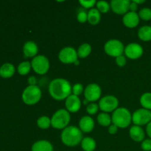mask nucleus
<instances>
[{
    "label": "nucleus",
    "mask_w": 151,
    "mask_h": 151,
    "mask_svg": "<svg viewBox=\"0 0 151 151\" xmlns=\"http://www.w3.org/2000/svg\"><path fill=\"white\" fill-rule=\"evenodd\" d=\"M49 93L55 100H66L72 93V86L70 82L64 78H55L49 84Z\"/></svg>",
    "instance_id": "obj_1"
},
{
    "label": "nucleus",
    "mask_w": 151,
    "mask_h": 151,
    "mask_svg": "<svg viewBox=\"0 0 151 151\" xmlns=\"http://www.w3.org/2000/svg\"><path fill=\"white\" fill-rule=\"evenodd\" d=\"M83 132L79 128L74 125H69L62 131L60 139L63 144L68 147H75L81 143Z\"/></svg>",
    "instance_id": "obj_2"
},
{
    "label": "nucleus",
    "mask_w": 151,
    "mask_h": 151,
    "mask_svg": "<svg viewBox=\"0 0 151 151\" xmlns=\"http://www.w3.org/2000/svg\"><path fill=\"white\" fill-rule=\"evenodd\" d=\"M112 123L120 128H126L132 122V114L128 109L119 107L112 113Z\"/></svg>",
    "instance_id": "obj_3"
},
{
    "label": "nucleus",
    "mask_w": 151,
    "mask_h": 151,
    "mask_svg": "<svg viewBox=\"0 0 151 151\" xmlns=\"http://www.w3.org/2000/svg\"><path fill=\"white\" fill-rule=\"evenodd\" d=\"M70 120V113L66 109H58L51 117V126L55 129L63 130L69 126Z\"/></svg>",
    "instance_id": "obj_4"
},
{
    "label": "nucleus",
    "mask_w": 151,
    "mask_h": 151,
    "mask_svg": "<svg viewBox=\"0 0 151 151\" xmlns=\"http://www.w3.org/2000/svg\"><path fill=\"white\" fill-rule=\"evenodd\" d=\"M42 92L37 85L28 86L22 93V100L24 103L29 106H32L41 100Z\"/></svg>",
    "instance_id": "obj_5"
},
{
    "label": "nucleus",
    "mask_w": 151,
    "mask_h": 151,
    "mask_svg": "<svg viewBox=\"0 0 151 151\" xmlns=\"http://www.w3.org/2000/svg\"><path fill=\"white\" fill-rule=\"evenodd\" d=\"M104 50L107 55L111 57L116 58L122 55L125 51L123 43L118 39H110L106 42Z\"/></svg>",
    "instance_id": "obj_6"
},
{
    "label": "nucleus",
    "mask_w": 151,
    "mask_h": 151,
    "mask_svg": "<svg viewBox=\"0 0 151 151\" xmlns=\"http://www.w3.org/2000/svg\"><path fill=\"white\" fill-rule=\"evenodd\" d=\"M32 69L38 75H45L50 69V60L43 55H38L32 59L31 61Z\"/></svg>",
    "instance_id": "obj_7"
},
{
    "label": "nucleus",
    "mask_w": 151,
    "mask_h": 151,
    "mask_svg": "<svg viewBox=\"0 0 151 151\" xmlns=\"http://www.w3.org/2000/svg\"><path fill=\"white\" fill-rule=\"evenodd\" d=\"M119 106V100L114 95H106L102 97L99 102V108L103 112L109 114L114 112Z\"/></svg>",
    "instance_id": "obj_8"
},
{
    "label": "nucleus",
    "mask_w": 151,
    "mask_h": 151,
    "mask_svg": "<svg viewBox=\"0 0 151 151\" xmlns=\"http://www.w3.org/2000/svg\"><path fill=\"white\" fill-rule=\"evenodd\" d=\"M132 122L134 125L142 126L151 122V111L145 109H139L133 113Z\"/></svg>",
    "instance_id": "obj_9"
},
{
    "label": "nucleus",
    "mask_w": 151,
    "mask_h": 151,
    "mask_svg": "<svg viewBox=\"0 0 151 151\" xmlns=\"http://www.w3.org/2000/svg\"><path fill=\"white\" fill-rule=\"evenodd\" d=\"M58 59L60 62L66 64L75 63L78 60L77 50L72 47H65L58 53Z\"/></svg>",
    "instance_id": "obj_10"
},
{
    "label": "nucleus",
    "mask_w": 151,
    "mask_h": 151,
    "mask_svg": "<svg viewBox=\"0 0 151 151\" xmlns=\"http://www.w3.org/2000/svg\"><path fill=\"white\" fill-rule=\"evenodd\" d=\"M102 94V90L97 83H90L84 89V96L86 100L90 103H94L100 100Z\"/></svg>",
    "instance_id": "obj_11"
},
{
    "label": "nucleus",
    "mask_w": 151,
    "mask_h": 151,
    "mask_svg": "<svg viewBox=\"0 0 151 151\" xmlns=\"http://www.w3.org/2000/svg\"><path fill=\"white\" fill-rule=\"evenodd\" d=\"M124 53L128 58L136 60L142 57L144 53V50L142 45L137 43H130L125 47Z\"/></svg>",
    "instance_id": "obj_12"
},
{
    "label": "nucleus",
    "mask_w": 151,
    "mask_h": 151,
    "mask_svg": "<svg viewBox=\"0 0 151 151\" xmlns=\"http://www.w3.org/2000/svg\"><path fill=\"white\" fill-rule=\"evenodd\" d=\"M130 3V0H112L110 5L114 13L119 15H125L129 11Z\"/></svg>",
    "instance_id": "obj_13"
},
{
    "label": "nucleus",
    "mask_w": 151,
    "mask_h": 151,
    "mask_svg": "<svg viewBox=\"0 0 151 151\" xmlns=\"http://www.w3.org/2000/svg\"><path fill=\"white\" fill-rule=\"evenodd\" d=\"M65 106L69 113H76L81 108V100L78 96L72 94L65 100Z\"/></svg>",
    "instance_id": "obj_14"
},
{
    "label": "nucleus",
    "mask_w": 151,
    "mask_h": 151,
    "mask_svg": "<svg viewBox=\"0 0 151 151\" xmlns=\"http://www.w3.org/2000/svg\"><path fill=\"white\" fill-rule=\"evenodd\" d=\"M140 18L137 12L128 11L125 13L122 18V22L127 27L134 28L139 24Z\"/></svg>",
    "instance_id": "obj_15"
},
{
    "label": "nucleus",
    "mask_w": 151,
    "mask_h": 151,
    "mask_svg": "<svg viewBox=\"0 0 151 151\" xmlns=\"http://www.w3.org/2000/svg\"><path fill=\"white\" fill-rule=\"evenodd\" d=\"M94 120L90 116H83L79 121V128L83 133H90L94 130Z\"/></svg>",
    "instance_id": "obj_16"
},
{
    "label": "nucleus",
    "mask_w": 151,
    "mask_h": 151,
    "mask_svg": "<svg viewBox=\"0 0 151 151\" xmlns=\"http://www.w3.org/2000/svg\"><path fill=\"white\" fill-rule=\"evenodd\" d=\"M129 136L136 142H141L145 139V132L141 126L134 125L129 129Z\"/></svg>",
    "instance_id": "obj_17"
},
{
    "label": "nucleus",
    "mask_w": 151,
    "mask_h": 151,
    "mask_svg": "<svg viewBox=\"0 0 151 151\" xmlns=\"http://www.w3.org/2000/svg\"><path fill=\"white\" fill-rule=\"evenodd\" d=\"M23 52L26 58H35L38 52V47L36 43L32 41H28L24 44Z\"/></svg>",
    "instance_id": "obj_18"
},
{
    "label": "nucleus",
    "mask_w": 151,
    "mask_h": 151,
    "mask_svg": "<svg viewBox=\"0 0 151 151\" xmlns=\"http://www.w3.org/2000/svg\"><path fill=\"white\" fill-rule=\"evenodd\" d=\"M32 151H53V145L50 141L45 139L38 140L35 142L31 148Z\"/></svg>",
    "instance_id": "obj_19"
},
{
    "label": "nucleus",
    "mask_w": 151,
    "mask_h": 151,
    "mask_svg": "<svg viewBox=\"0 0 151 151\" xmlns=\"http://www.w3.org/2000/svg\"><path fill=\"white\" fill-rule=\"evenodd\" d=\"M15 73V67L12 63H6L0 67V76L4 78H11Z\"/></svg>",
    "instance_id": "obj_20"
},
{
    "label": "nucleus",
    "mask_w": 151,
    "mask_h": 151,
    "mask_svg": "<svg viewBox=\"0 0 151 151\" xmlns=\"http://www.w3.org/2000/svg\"><path fill=\"white\" fill-rule=\"evenodd\" d=\"M81 145L83 151H94L97 147L95 140L89 137H84L81 141Z\"/></svg>",
    "instance_id": "obj_21"
},
{
    "label": "nucleus",
    "mask_w": 151,
    "mask_h": 151,
    "mask_svg": "<svg viewBox=\"0 0 151 151\" xmlns=\"http://www.w3.org/2000/svg\"><path fill=\"white\" fill-rule=\"evenodd\" d=\"M101 19V13L97 8H91L88 11V22L91 25L99 24Z\"/></svg>",
    "instance_id": "obj_22"
},
{
    "label": "nucleus",
    "mask_w": 151,
    "mask_h": 151,
    "mask_svg": "<svg viewBox=\"0 0 151 151\" xmlns=\"http://www.w3.org/2000/svg\"><path fill=\"white\" fill-rule=\"evenodd\" d=\"M138 37L143 41H151V26L145 25L141 27L138 30Z\"/></svg>",
    "instance_id": "obj_23"
},
{
    "label": "nucleus",
    "mask_w": 151,
    "mask_h": 151,
    "mask_svg": "<svg viewBox=\"0 0 151 151\" xmlns=\"http://www.w3.org/2000/svg\"><path fill=\"white\" fill-rule=\"evenodd\" d=\"M91 51H92L91 46L88 43H84L78 47L77 52H78V57L81 58H85L91 54Z\"/></svg>",
    "instance_id": "obj_24"
},
{
    "label": "nucleus",
    "mask_w": 151,
    "mask_h": 151,
    "mask_svg": "<svg viewBox=\"0 0 151 151\" xmlns=\"http://www.w3.org/2000/svg\"><path fill=\"white\" fill-rule=\"evenodd\" d=\"M97 122L103 127H109L112 124L111 116L106 112H101L97 117Z\"/></svg>",
    "instance_id": "obj_25"
},
{
    "label": "nucleus",
    "mask_w": 151,
    "mask_h": 151,
    "mask_svg": "<svg viewBox=\"0 0 151 151\" xmlns=\"http://www.w3.org/2000/svg\"><path fill=\"white\" fill-rule=\"evenodd\" d=\"M140 104L143 109L151 110V92H145L140 97Z\"/></svg>",
    "instance_id": "obj_26"
},
{
    "label": "nucleus",
    "mask_w": 151,
    "mask_h": 151,
    "mask_svg": "<svg viewBox=\"0 0 151 151\" xmlns=\"http://www.w3.org/2000/svg\"><path fill=\"white\" fill-rule=\"evenodd\" d=\"M37 125L41 129L45 130L51 126V118L47 116H41L37 119Z\"/></svg>",
    "instance_id": "obj_27"
},
{
    "label": "nucleus",
    "mask_w": 151,
    "mask_h": 151,
    "mask_svg": "<svg viewBox=\"0 0 151 151\" xmlns=\"http://www.w3.org/2000/svg\"><path fill=\"white\" fill-rule=\"evenodd\" d=\"M31 68H32L31 62L28 61V60H25V61L19 63V65L18 66V72L21 75H26L30 72Z\"/></svg>",
    "instance_id": "obj_28"
},
{
    "label": "nucleus",
    "mask_w": 151,
    "mask_h": 151,
    "mask_svg": "<svg viewBox=\"0 0 151 151\" xmlns=\"http://www.w3.org/2000/svg\"><path fill=\"white\" fill-rule=\"evenodd\" d=\"M96 7L101 13H108L111 8L110 4L106 1H97L96 3Z\"/></svg>",
    "instance_id": "obj_29"
},
{
    "label": "nucleus",
    "mask_w": 151,
    "mask_h": 151,
    "mask_svg": "<svg viewBox=\"0 0 151 151\" xmlns=\"http://www.w3.org/2000/svg\"><path fill=\"white\" fill-rule=\"evenodd\" d=\"M138 15L140 19L144 21H150L151 20V9L149 7H144L139 10Z\"/></svg>",
    "instance_id": "obj_30"
},
{
    "label": "nucleus",
    "mask_w": 151,
    "mask_h": 151,
    "mask_svg": "<svg viewBox=\"0 0 151 151\" xmlns=\"http://www.w3.org/2000/svg\"><path fill=\"white\" fill-rule=\"evenodd\" d=\"M99 109V105L95 103H91L86 106V111L88 114L94 115L98 112Z\"/></svg>",
    "instance_id": "obj_31"
},
{
    "label": "nucleus",
    "mask_w": 151,
    "mask_h": 151,
    "mask_svg": "<svg viewBox=\"0 0 151 151\" xmlns=\"http://www.w3.org/2000/svg\"><path fill=\"white\" fill-rule=\"evenodd\" d=\"M80 4L85 9L94 8V6L96 5L97 1L95 0H80Z\"/></svg>",
    "instance_id": "obj_32"
},
{
    "label": "nucleus",
    "mask_w": 151,
    "mask_h": 151,
    "mask_svg": "<svg viewBox=\"0 0 151 151\" xmlns=\"http://www.w3.org/2000/svg\"><path fill=\"white\" fill-rule=\"evenodd\" d=\"M77 19L81 23H85L88 21V13L85 10H81L77 14Z\"/></svg>",
    "instance_id": "obj_33"
},
{
    "label": "nucleus",
    "mask_w": 151,
    "mask_h": 151,
    "mask_svg": "<svg viewBox=\"0 0 151 151\" xmlns=\"http://www.w3.org/2000/svg\"><path fill=\"white\" fill-rule=\"evenodd\" d=\"M84 89L85 88H83V86L80 83H78L72 86V94H75V95L79 97V95L82 94Z\"/></svg>",
    "instance_id": "obj_34"
},
{
    "label": "nucleus",
    "mask_w": 151,
    "mask_h": 151,
    "mask_svg": "<svg viewBox=\"0 0 151 151\" xmlns=\"http://www.w3.org/2000/svg\"><path fill=\"white\" fill-rule=\"evenodd\" d=\"M141 147L144 151H151V139H145L142 142Z\"/></svg>",
    "instance_id": "obj_35"
},
{
    "label": "nucleus",
    "mask_w": 151,
    "mask_h": 151,
    "mask_svg": "<svg viewBox=\"0 0 151 151\" xmlns=\"http://www.w3.org/2000/svg\"><path fill=\"white\" fill-rule=\"evenodd\" d=\"M115 62H116V65L119 67H122V66H125L126 64V58H125V56L122 55L118 56L115 59Z\"/></svg>",
    "instance_id": "obj_36"
},
{
    "label": "nucleus",
    "mask_w": 151,
    "mask_h": 151,
    "mask_svg": "<svg viewBox=\"0 0 151 151\" xmlns=\"http://www.w3.org/2000/svg\"><path fill=\"white\" fill-rule=\"evenodd\" d=\"M118 127L116 125H115L114 124L112 123L110 126L109 127V133L110 134H116V132L118 131Z\"/></svg>",
    "instance_id": "obj_37"
},
{
    "label": "nucleus",
    "mask_w": 151,
    "mask_h": 151,
    "mask_svg": "<svg viewBox=\"0 0 151 151\" xmlns=\"http://www.w3.org/2000/svg\"><path fill=\"white\" fill-rule=\"evenodd\" d=\"M137 10H138V4L136 2H134V1H131L129 7V11L137 12Z\"/></svg>",
    "instance_id": "obj_38"
},
{
    "label": "nucleus",
    "mask_w": 151,
    "mask_h": 151,
    "mask_svg": "<svg viewBox=\"0 0 151 151\" xmlns=\"http://www.w3.org/2000/svg\"><path fill=\"white\" fill-rule=\"evenodd\" d=\"M36 83H37V79L34 76H31L28 78V83L29 84V86L36 85Z\"/></svg>",
    "instance_id": "obj_39"
},
{
    "label": "nucleus",
    "mask_w": 151,
    "mask_h": 151,
    "mask_svg": "<svg viewBox=\"0 0 151 151\" xmlns=\"http://www.w3.org/2000/svg\"><path fill=\"white\" fill-rule=\"evenodd\" d=\"M146 134L148 136L149 138L151 139V122L146 125Z\"/></svg>",
    "instance_id": "obj_40"
},
{
    "label": "nucleus",
    "mask_w": 151,
    "mask_h": 151,
    "mask_svg": "<svg viewBox=\"0 0 151 151\" xmlns=\"http://www.w3.org/2000/svg\"><path fill=\"white\" fill-rule=\"evenodd\" d=\"M133 1H134V2L137 3V4H143V3L145 2V0H133Z\"/></svg>",
    "instance_id": "obj_41"
},
{
    "label": "nucleus",
    "mask_w": 151,
    "mask_h": 151,
    "mask_svg": "<svg viewBox=\"0 0 151 151\" xmlns=\"http://www.w3.org/2000/svg\"><path fill=\"white\" fill-rule=\"evenodd\" d=\"M83 104L85 105V106H88V104H89V103H89V102H88L87 100H86V99L83 100Z\"/></svg>",
    "instance_id": "obj_42"
},
{
    "label": "nucleus",
    "mask_w": 151,
    "mask_h": 151,
    "mask_svg": "<svg viewBox=\"0 0 151 151\" xmlns=\"http://www.w3.org/2000/svg\"><path fill=\"white\" fill-rule=\"evenodd\" d=\"M79 63H80V62H79V60H76V61L75 62V65H77V66H78V65H79Z\"/></svg>",
    "instance_id": "obj_43"
}]
</instances>
